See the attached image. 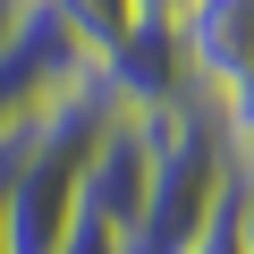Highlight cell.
<instances>
[{
  "mask_svg": "<svg viewBox=\"0 0 254 254\" xmlns=\"http://www.w3.org/2000/svg\"><path fill=\"white\" fill-rule=\"evenodd\" d=\"M60 254H127V237H119L110 220H93V212H76V220H68V237H60Z\"/></svg>",
  "mask_w": 254,
  "mask_h": 254,
  "instance_id": "8992f818",
  "label": "cell"
},
{
  "mask_svg": "<svg viewBox=\"0 0 254 254\" xmlns=\"http://www.w3.org/2000/svg\"><path fill=\"white\" fill-rule=\"evenodd\" d=\"M212 119H220V136H229V153L237 161H254V60L212 93Z\"/></svg>",
  "mask_w": 254,
  "mask_h": 254,
  "instance_id": "277c9868",
  "label": "cell"
},
{
  "mask_svg": "<svg viewBox=\"0 0 254 254\" xmlns=\"http://www.w3.org/2000/svg\"><path fill=\"white\" fill-rule=\"evenodd\" d=\"M144 178H153V144H144V127H136V119H110L102 136H93V153H85L76 212H93V220H110V229L127 237V229H136V212H144Z\"/></svg>",
  "mask_w": 254,
  "mask_h": 254,
  "instance_id": "7a4b0ae2",
  "label": "cell"
},
{
  "mask_svg": "<svg viewBox=\"0 0 254 254\" xmlns=\"http://www.w3.org/2000/svg\"><path fill=\"white\" fill-rule=\"evenodd\" d=\"M0 254H9V229H0Z\"/></svg>",
  "mask_w": 254,
  "mask_h": 254,
  "instance_id": "9c48e42d",
  "label": "cell"
},
{
  "mask_svg": "<svg viewBox=\"0 0 254 254\" xmlns=\"http://www.w3.org/2000/svg\"><path fill=\"white\" fill-rule=\"evenodd\" d=\"M229 203H237V229H246V254H254V161H237V178H229Z\"/></svg>",
  "mask_w": 254,
  "mask_h": 254,
  "instance_id": "52a82bcc",
  "label": "cell"
},
{
  "mask_svg": "<svg viewBox=\"0 0 254 254\" xmlns=\"http://www.w3.org/2000/svg\"><path fill=\"white\" fill-rule=\"evenodd\" d=\"M26 17H34V0H0V51L26 34Z\"/></svg>",
  "mask_w": 254,
  "mask_h": 254,
  "instance_id": "ba28073f",
  "label": "cell"
},
{
  "mask_svg": "<svg viewBox=\"0 0 254 254\" xmlns=\"http://www.w3.org/2000/svg\"><path fill=\"white\" fill-rule=\"evenodd\" d=\"M34 9H43V26L85 60V68H102L127 34H136L144 26V9H136V0H34Z\"/></svg>",
  "mask_w": 254,
  "mask_h": 254,
  "instance_id": "3957f363",
  "label": "cell"
},
{
  "mask_svg": "<svg viewBox=\"0 0 254 254\" xmlns=\"http://www.w3.org/2000/svg\"><path fill=\"white\" fill-rule=\"evenodd\" d=\"M187 254H246V229H237V203H229V195H220V212L195 229V246H187Z\"/></svg>",
  "mask_w": 254,
  "mask_h": 254,
  "instance_id": "5b68a950",
  "label": "cell"
},
{
  "mask_svg": "<svg viewBox=\"0 0 254 254\" xmlns=\"http://www.w3.org/2000/svg\"><path fill=\"white\" fill-rule=\"evenodd\" d=\"M178 60H187V85L212 102L246 60H254V0H178Z\"/></svg>",
  "mask_w": 254,
  "mask_h": 254,
  "instance_id": "6da1fadb",
  "label": "cell"
}]
</instances>
